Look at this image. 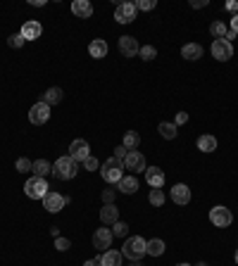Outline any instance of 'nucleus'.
Listing matches in <instances>:
<instances>
[{"label":"nucleus","instance_id":"5701e85b","mask_svg":"<svg viewBox=\"0 0 238 266\" xmlns=\"http://www.w3.org/2000/svg\"><path fill=\"white\" fill-rule=\"evenodd\" d=\"M117 185H119V192H124V195H134V192L138 190V178L136 176H124Z\"/></svg>","mask_w":238,"mask_h":266},{"label":"nucleus","instance_id":"7ed1b4c3","mask_svg":"<svg viewBox=\"0 0 238 266\" xmlns=\"http://www.w3.org/2000/svg\"><path fill=\"white\" fill-rule=\"evenodd\" d=\"M76 174H79V164L69 157V155L67 157H60L53 164V176L60 178V181H72Z\"/></svg>","mask_w":238,"mask_h":266},{"label":"nucleus","instance_id":"f704fd0d","mask_svg":"<svg viewBox=\"0 0 238 266\" xmlns=\"http://www.w3.org/2000/svg\"><path fill=\"white\" fill-rule=\"evenodd\" d=\"M81 164H83V169H86V171H95L98 166H100V162H98V159H95L93 155H91V157H86Z\"/></svg>","mask_w":238,"mask_h":266},{"label":"nucleus","instance_id":"0eeeda50","mask_svg":"<svg viewBox=\"0 0 238 266\" xmlns=\"http://www.w3.org/2000/svg\"><path fill=\"white\" fill-rule=\"evenodd\" d=\"M212 57L217 62H229L233 57V45L224 38H217V41L212 43Z\"/></svg>","mask_w":238,"mask_h":266},{"label":"nucleus","instance_id":"58836bf2","mask_svg":"<svg viewBox=\"0 0 238 266\" xmlns=\"http://www.w3.org/2000/svg\"><path fill=\"white\" fill-rule=\"evenodd\" d=\"M126 155H129V150H126L124 145H117V148H115V155H112V157H117V159H122V162H124V157H126Z\"/></svg>","mask_w":238,"mask_h":266},{"label":"nucleus","instance_id":"393cba45","mask_svg":"<svg viewBox=\"0 0 238 266\" xmlns=\"http://www.w3.org/2000/svg\"><path fill=\"white\" fill-rule=\"evenodd\" d=\"M157 131H160V133H162V138H167V140H174V138L179 136V126L174 122H160Z\"/></svg>","mask_w":238,"mask_h":266},{"label":"nucleus","instance_id":"4c0bfd02","mask_svg":"<svg viewBox=\"0 0 238 266\" xmlns=\"http://www.w3.org/2000/svg\"><path fill=\"white\" fill-rule=\"evenodd\" d=\"M115 195L117 192L112 190V188H105V190H102V202H105V205H112V202H115Z\"/></svg>","mask_w":238,"mask_h":266},{"label":"nucleus","instance_id":"aec40b11","mask_svg":"<svg viewBox=\"0 0 238 266\" xmlns=\"http://www.w3.org/2000/svg\"><path fill=\"white\" fill-rule=\"evenodd\" d=\"M72 12L76 17H81V19H89L91 14H93V5H91L89 0H74L72 3Z\"/></svg>","mask_w":238,"mask_h":266},{"label":"nucleus","instance_id":"423d86ee","mask_svg":"<svg viewBox=\"0 0 238 266\" xmlns=\"http://www.w3.org/2000/svg\"><path fill=\"white\" fill-rule=\"evenodd\" d=\"M48 119H50V105H46L43 100L29 109V122L34 126H43V124H48Z\"/></svg>","mask_w":238,"mask_h":266},{"label":"nucleus","instance_id":"37998d69","mask_svg":"<svg viewBox=\"0 0 238 266\" xmlns=\"http://www.w3.org/2000/svg\"><path fill=\"white\" fill-rule=\"evenodd\" d=\"M226 10L233 12V14H238V3H236V0H229V3H226Z\"/></svg>","mask_w":238,"mask_h":266},{"label":"nucleus","instance_id":"9d476101","mask_svg":"<svg viewBox=\"0 0 238 266\" xmlns=\"http://www.w3.org/2000/svg\"><path fill=\"white\" fill-rule=\"evenodd\" d=\"M124 169L126 171H145L148 169V164H145V157H143V152L138 150H131L126 157H124Z\"/></svg>","mask_w":238,"mask_h":266},{"label":"nucleus","instance_id":"bb28decb","mask_svg":"<svg viewBox=\"0 0 238 266\" xmlns=\"http://www.w3.org/2000/svg\"><path fill=\"white\" fill-rule=\"evenodd\" d=\"M124 148H126V150H138V145H141V136H138L136 131H126V133H124Z\"/></svg>","mask_w":238,"mask_h":266},{"label":"nucleus","instance_id":"09e8293b","mask_svg":"<svg viewBox=\"0 0 238 266\" xmlns=\"http://www.w3.org/2000/svg\"><path fill=\"white\" fill-rule=\"evenodd\" d=\"M196 266H207V264H205V261H198V264Z\"/></svg>","mask_w":238,"mask_h":266},{"label":"nucleus","instance_id":"79ce46f5","mask_svg":"<svg viewBox=\"0 0 238 266\" xmlns=\"http://www.w3.org/2000/svg\"><path fill=\"white\" fill-rule=\"evenodd\" d=\"M229 29H231L233 34H238V14H233L231 21H229Z\"/></svg>","mask_w":238,"mask_h":266},{"label":"nucleus","instance_id":"412c9836","mask_svg":"<svg viewBox=\"0 0 238 266\" xmlns=\"http://www.w3.org/2000/svg\"><path fill=\"white\" fill-rule=\"evenodd\" d=\"M181 57H186V60L196 62L203 57V45L200 43H186L184 48H181Z\"/></svg>","mask_w":238,"mask_h":266},{"label":"nucleus","instance_id":"6e6552de","mask_svg":"<svg viewBox=\"0 0 238 266\" xmlns=\"http://www.w3.org/2000/svg\"><path fill=\"white\" fill-rule=\"evenodd\" d=\"M136 3H119L115 7V19L119 24H131V21L136 19Z\"/></svg>","mask_w":238,"mask_h":266},{"label":"nucleus","instance_id":"473e14b6","mask_svg":"<svg viewBox=\"0 0 238 266\" xmlns=\"http://www.w3.org/2000/svg\"><path fill=\"white\" fill-rule=\"evenodd\" d=\"M14 166H17V171H21V174H27V171H31V169H34V162H29L27 157H19V159H17V164H14Z\"/></svg>","mask_w":238,"mask_h":266},{"label":"nucleus","instance_id":"7c9ffc66","mask_svg":"<svg viewBox=\"0 0 238 266\" xmlns=\"http://www.w3.org/2000/svg\"><path fill=\"white\" fill-rule=\"evenodd\" d=\"M138 57H141V60H145V62L155 60V57H157V50H155V45H143V48L138 50Z\"/></svg>","mask_w":238,"mask_h":266},{"label":"nucleus","instance_id":"72a5a7b5","mask_svg":"<svg viewBox=\"0 0 238 266\" xmlns=\"http://www.w3.org/2000/svg\"><path fill=\"white\" fill-rule=\"evenodd\" d=\"M7 45H10V48H21V45H24V38H21V34H12L10 36V38H7Z\"/></svg>","mask_w":238,"mask_h":266},{"label":"nucleus","instance_id":"39448f33","mask_svg":"<svg viewBox=\"0 0 238 266\" xmlns=\"http://www.w3.org/2000/svg\"><path fill=\"white\" fill-rule=\"evenodd\" d=\"M210 221L217 226V228H229V226L233 224V214H231V209L217 205L210 209Z\"/></svg>","mask_w":238,"mask_h":266},{"label":"nucleus","instance_id":"20e7f679","mask_svg":"<svg viewBox=\"0 0 238 266\" xmlns=\"http://www.w3.org/2000/svg\"><path fill=\"white\" fill-rule=\"evenodd\" d=\"M24 192H27V198H31V200H46V195L50 192V188H48L46 178L31 176L27 183H24Z\"/></svg>","mask_w":238,"mask_h":266},{"label":"nucleus","instance_id":"c03bdc74","mask_svg":"<svg viewBox=\"0 0 238 266\" xmlns=\"http://www.w3.org/2000/svg\"><path fill=\"white\" fill-rule=\"evenodd\" d=\"M83 266H100V257H95V259H89Z\"/></svg>","mask_w":238,"mask_h":266},{"label":"nucleus","instance_id":"2f4dec72","mask_svg":"<svg viewBox=\"0 0 238 266\" xmlns=\"http://www.w3.org/2000/svg\"><path fill=\"white\" fill-rule=\"evenodd\" d=\"M129 233V224L126 221H117L115 226H112V235H117V238H124Z\"/></svg>","mask_w":238,"mask_h":266},{"label":"nucleus","instance_id":"1a4fd4ad","mask_svg":"<svg viewBox=\"0 0 238 266\" xmlns=\"http://www.w3.org/2000/svg\"><path fill=\"white\" fill-rule=\"evenodd\" d=\"M69 157L74 159L76 164H81L86 157H91V145L86 140H81V138L72 140V145H69Z\"/></svg>","mask_w":238,"mask_h":266},{"label":"nucleus","instance_id":"a19ab883","mask_svg":"<svg viewBox=\"0 0 238 266\" xmlns=\"http://www.w3.org/2000/svg\"><path fill=\"white\" fill-rule=\"evenodd\" d=\"M186 122H188V114H186V112H179L177 122H174V124H177V126H181V124H186Z\"/></svg>","mask_w":238,"mask_h":266},{"label":"nucleus","instance_id":"c85d7f7f","mask_svg":"<svg viewBox=\"0 0 238 266\" xmlns=\"http://www.w3.org/2000/svg\"><path fill=\"white\" fill-rule=\"evenodd\" d=\"M210 34L214 36V41H217V38H224V36L229 34V29H226L224 21H212V24H210Z\"/></svg>","mask_w":238,"mask_h":266},{"label":"nucleus","instance_id":"9b49d317","mask_svg":"<svg viewBox=\"0 0 238 266\" xmlns=\"http://www.w3.org/2000/svg\"><path fill=\"white\" fill-rule=\"evenodd\" d=\"M67 205V198H62L60 192H48L46 195V200H43V207H46L50 214H57V212H62V207Z\"/></svg>","mask_w":238,"mask_h":266},{"label":"nucleus","instance_id":"f03ea898","mask_svg":"<svg viewBox=\"0 0 238 266\" xmlns=\"http://www.w3.org/2000/svg\"><path fill=\"white\" fill-rule=\"evenodd\" d=\"M100 176L107 181V183H119L124 178V162L117 157H110L100 164Z\"/></svg>","mask_w":238,"mask_h":266},{"label":"nucleus","instance_id":"f257e3e1","mask_svg":"<svg viewBox=\"0 0 238 266\" xmlns=\"http://www.w3.org/2000/svg\"><path fill=\"white\" fill-rule=\"evenodd\" d=\"M122 254L124 259H131V261H141L145 254H148V240H143L141 235H134L124 243L122 247Z\"/></svg>","mask_w":238,"mask_h":266},{"label":"nucleus","instance_id":"8fccbe9b","mask_svg":"<svg viewBox=\"0 0 238 266\" xmlns=\"http://www.w3.org/2000/svg\"><path fill=\"white\" fill-rule=\"evenodd\" d=\"M177 266H193V264H186V261H184V264H177Z\"/></svg>","mask_w":238,"mask_h":266},{"label":"nucleus","instance_id":"de8ad7c7","mask_svg":"<svg viewBox=\"0 0 238 266\" xmlns=\"http://www.w3.org/2000/svg\"><path fill=\"white\" fill-rule=\"evenodd\" d=\"M233 261H236V264H238V250H236V254H233Z\"/></svg>","mask_w":238,"mask_h":266},{"label":"nucleus","instance_id":"a18cd8bd","mask_svg":"<svg viewBox=\"0 0 238 266\" xmlns=\"http://www.w3.org/2000/svg\"><path fill=\"white\" fill-rule=\"evenodd\" d=\"M233 38H236V34H233L231 29H229V34L224 36V41H229V43H231V45H233Z\"/></svg>","mask_w":238,"mask_h":266},{"label":"nucleus","instance_id":"a211bd4d","mask_svg":"<svg viewBox=\"0 0 238 266\" xmlns=\"http://www.w3.org/2000/svg\"><path fill=\"white\" fill-rule=\"evenodd\" d=\"M100 221L105 226H115L117 221H119V209H117L115 205H105L100 209Z\"/></svg>","mask_w":238,"mask_h":266},{"label":"nucleus","instance_id":"e433bc0d","mask_svg":"<svg viewBox=\"0 0 238 266\" xmlns=\"http://www.w3.org/2000/svg\"><path fill=\"white\" fill-rule=\"evenodd\" d=\"M155 5H157L155 0H138V3H136V10H143V12H148V10H153Z\"/></svg>","mask_w":238,"mask_h":266},{"label":"nucleus","instance_id":"f3484780","mask_svg":"<svg viewBox=\"0 0 238 266\" xmlns=\"http://www.w3.org/2000/svg\"><path fill=\"white\" fill-rule=\"evenodd\" d=\"M107 43L102 41V38H95V41L89 43V55L95 57V60H102V57H107Z\"/></svg>","mask_w":238,"mask_h":266},{"label":"nucleus","instance_id":"4468645a","mask_svg":"<svg viewBox=\"0 0 238 266\" xmlns=\"http://www.w3.org/2000/svg\"><path fill=\"white\" fill-rule=\"evenodd\" d=\"M138 41L134 38V36H122L119 38V53L124 55V57H136L138 55Z\"/></svg>","mask_w":238,"mask_h":266},{"label":"nucleus","instance_id":"a878e982","mask_svg":"<svg viewBox=\"0 0 238 266\" xmlns=\"http://www.w3.org/2000/svg\"><path fill=\"white\" fill-rule=\"evenodd\" d=\"M34 176H38V178H46L48 174H53V164L50 162H46V159H36L34 162Z\"/></svg>","mask_w":238,"mask_h":266},{"label":"nucleus","instance_id":"49530a36","mask_svg":"<svg viewBox=\"0 0 238 266\" xmlns=\"http://www.w3.org/2000/svg\"><path fill=\"white\" fill-rule=\"evenodd\" d=\"M31 5H34V7H43V5H46V0H31Z\"/></svg>","mask_w":238,"mask_h":266},{"label":"nucleus","instance_id":"dca6fc26","mask_svg":"<svg viewBox=\"0 0 238 266\" xmlns=\"http://www.w3.org/2000/svg\"><path fill=\"white\" fill-rule=\"evenodd\" d=\"M171 200L177 202V205H188L190 202V188L186 183H177L171 188Z\"/></svg>","mask_w":238,"mask_h":266},{"label":"nucleus","instance_id":"c9c22d12","mask_svg":"<svg viewBox=\"0 0 238 266\" xmlns=\"http://www.w3.org/2000/svg\"><path fill=\"white\" fill-rule=\"evenodd\" d=\"M55 247H57L60 252H64V250L72 247V240H69V238H55Z\"/></svg>","mask_w":238,"mask_h":266},{"label":"nucleus","instance_id":"6ab92c4d","mask_svg":"<svg viewBox=\"0 0 238 266\" xmlns=\"http://www.w3.org/2000/svg\"><path fill=\"white\" fill-rule=\"evenodd\" d=\"M100 266H124V254L117 250H107L100 257Z\"/></svg>","mask_w":238,"mask_h":266},{"label":"nucleus","instance_id":"b1692460","mask_svg":"<svg viewBox=\"0 0 238 266\" xmlns=\"http://www.w3.org/2000/svg\"><path fill=\"white\" fill-rule=\"evenodd\" d=\"M62 98H64V93H62V88H57V86H53V88H48L46 93H43V103L46 105H57V103H62Z\"/></svg>","mask_w":238,"mask_h":266},{"label":"nucleus","instance_id":"2eb2a0df","mask_svg":"<svg viewBox=\"0 0 238 266\" xmlns=\"http://www.w3.org/2000/svg\"><path fill=\"white\" fill-rule=\"evenodd\" d=\"M145 181L150 188H162L164 185V171L160 166H148L145 169Z\"/></svg>","mask_w":238,"mask_h":266},{"label":"nucleus","instance_id":"3c124183","mask_svg":"<svg viewBox=\"0 0 238 266\" xmlns=\"http://www.w3.org/2000/svg\"><path fill=\"white\" fill-rule=\"evenodd\" d=\"M131 266H141V261H134V264H131Z\"/></svg>","mask_w":238,"mask_h":266},{"label":"nucleus","instance_id":"ddd939ff","mask_svg":"<svg viewBox=\"0 0 238 266\" xmlns=\"http://www.w3.org/2000/svg\"><path fill=\"white\" fill-rule=\"evenodd\" d=\"M112 238H115V235H112L110 228H98V231L93 233V247L95 250H105V252H107V247L112 245Z\"/></svg>","mask_w":238,"mask_h":266},{"label":"nucleus","instance_id":"cd10ccee","mask_svg":"<svg viewBox=\"0 0 238 266\" xmlns=\"http://www.w3.org/2000/svg\"><path fill=\"white\" fill-rule=\"evenodd\" d=\"M148 254L150 257H160V254H164V243L160 238H153L148 240Z\"/></svg>","mask_w":238,"mask_h":266},{"label":"nucleus","instance_id":"f8f14e48","mask_svg":"<svg viewBox=\"0 0 238 266\" xmlns=\"http://www.w3.org/2000/svg\"><path fill=\"white\" fill-rule=\"evenodd\" d=\"M19 34H21V38H24V41H36V38H41V34H43L41 21H36V19L24 21V27H21Z\"/></svg>","mask_w":238,"mask_h":266},{"label":"nucleus","instance_id":"c756f323","mask_svg":"<svg viewBox=\"0 0 238 266\" xmlns=\"http://www.w3.org/2000/svg\"><path fill=\"white\" fill-rule=\"evenodd\" d=\"M148 202L153 207H162L164 205V192H162V188H153L150 190V195H148Z\"/></svg>","mask_w":238,"mask_h":266},{"label":"nucleus","instance_id":"ea45409f","mask_svg":"<svg viewBox=\"0 0 238 266\" xmlns=\"http://www.w3.org/2000/svg\"><path fill=\"white\" fill-rule=\"evenodd\" d=\"M190 7H193V10H200V7H207V0H190Z\"/></svg>","mask_w":238,"mask_h":266},{"label":"nucleus","instance_id":"4be33fe9","mask_svg":"<svg viewBox=\"0 0 238 266\" xmlns=\"http://www.w3.org/2000/svg\"><path fill=\"white\" fill-rule=\"evenodd\" d=\"M217 138L212 136V133H203V136L198 138V150L200 152H214L217 150Z\"/></svg>","mask_w":238,"mask_h":266}]
</instances>
